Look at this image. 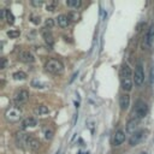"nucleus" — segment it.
I'll use <instances>...</instances> for the list:
<instances>
[{
    "mask_svg": "<svg viewBox=\"0 0 154 154\" xmlns=\"http://www.w3.org/2000/svg\"><path fill=\"white\" fill-rule=\"evenodd\" d=\"M148 113V106L144 101L142 100H138L135 105V108H134V116L136 119H142L147 116Z\"/></svg>",
    "mask_w": 154,
    "mask_h": 154,
    "instance_id": "obj_5",
    "label": "nucleus"
},
{
    "mask_svg": "<svg viewBox=\"0 0 154 154\" xmlns=\"http://www.w3.org/2000/svg\"><path fill=\"white\" fill-rule=\"evenodd\" d=\"M16 143L18 147L30 149V150H37L41 146V142L36 137L31 136L30 134H23V132H19L16 135Z\"/></svg>",
    "mask_w": 154,
    "mask_h": 154,
    "instance_id": "obj_1",
    "label": "nucleus"
},
{
    "mask_svg": "<svg viewBox=\"0 0 154 154\" xmlns=\"http://www.w3.org/2000/svg\"><path fill=\"white\" fill-rule=\"evenodd\" d=\"M138 120L140 119H136V118H132L126 124V131L130 132V134H135L137 131V126H138Z\"/></svg>",
    "mask_w": 154,
    "mask_h": 154,
    "instance_id": "obj_14",
    "label": "nucleus"
},
{
    "mask_svg": "<svg viewBox=\"0 0 154 154\" xmlns=\"http://www.w3.org/2000/svg\"><path fill=\"white\" fill-rule=\"evenodd\" d=\"M34 113L36 116H46L49 113V108L46 105L40 104V105H36V107L34 108Z\"/></svg>",
    "mask_w": 154,
    "mask_h": 154,
    "instance_id": "obj_15",
    "label": "nucleus"
},
{
    "mask_svg": "<svg viewBox=\"0 0 154 154\" xmlns=\"http://www.w3.org/2000/svg\"><path fill=\"white\" fill-rule=\"evenodd\" d=\"M45 25H46V28H48V29L53 28V27H54V19H53V18H47V19L45 21Z\"/></svg>",
    "mask_w": 154,
    "mask_h": 154,
    "instance_id": "obj_26",
    "label": "nucleus"
},
{
    "mask_svg": "<svg viewBox=\"0 0 154 154\" xmlns=\"http://www.w3.org/2000/svg\"><path fill=\"white\" fill-rule=\"evenodd\" d=\"M42 132H43L45 138L48 140V141H51V140L54 137V129H53L52 126H48V125L43 126V128H42Z\"/></svg>",
    "mask_w": 154,
    "mask_h": 154,
    "instance_id": "obj_18",
    "label": "nucleus"
},
{
    "mask_svg": "<svg viewBox=\"0 0 154 154\" xmlns=\"http://www.w3.org/2000/svg\"><path fill=\"white\" fill-rule=\"evenodd\" d=\"M29 96H30V94H29V92H28L27 89H19V90L15 94V98H13L15 104H16L17 106H21V105L25 104V102L29 100Z\"/></svg>",
    "mask_w": 154,
    "mask_h": 154,
    "instance_id": "obj_6",
    "label": "nucleus"
},
{
    "mask_svg": "<svg viewBox=\"0 0 154 154\" xmlns=\"http://www.w3.org/2000/svg\"><path fill=\"white\" fill-rule=\"evenodd\" d=\"M120 87L125 92V93H129L132 90V87H134V81L131 78H122L120 81Z\"/></svg>",
    "mask_w": 154,
    "mask_h": 154,
    "instance_id": "obj_13",
    "label": "nucleus"
},
{
    "mask_svg": "<svg viewBox=\"0 0 154 154\" xmlns=\"http://www.w3.org/2000/svg\"><path fill=\"white\" fill-rule=\"evenodd\" d=\"M55 5H57V1H54V3H52V4H48V5L46 6V10L49 11V12H53V11L55 10Z\"/></svg>",
    "mask_w": 154,
    "mask_h": 154,
    "instance_id": "obj_27",
    "label": "nucleus"
},
{
    "mask_svg": "<svg viewBox=\"0 0 154 154\" xmlns=\"http://www.w3.org/2000/svg\"><path fill=\"white\" fill-rule=\"evenodd\" d=\"M30 22L37 25V24H40V23H41V18H40V17H37V16H31V18H30Z\"/></svg>",
    "mask_w": 154,
    "mask_h": 154,
    "instance_id": "obj_28",
    "label": "nucleus"
},
{
    "mask_svg": "<svg viewBox=\"0 0 154 154\" xmlns=\"http://www.w3.org/2000/svg\"><path fill=\"white\" fill-rule=\"evenodd\" d=\"M12 77H13V80H16V81H23V80L27 78V73L23 72V71H17V72H15L12 75Z\"/></svg>",
    "mask_w": 154,
    "mask_h": 154,
    "instance_id": "obj_22",
    "label": "nucleus"
},
{
    "mask_svg": "<svg viewBox=\"0 0 154 154\" xmlns=\"http://www.w3.org/2000/svg\"><path fill=\"white\" fill-rule=\"evenodd\" d=\"M144 82V71H143V64L140 60L136 65L135 73H134V83L136 87H141Z\"/></svg>",
    "mask_w": 154,
    "mask_h": 154,
    "instance_id": "obj_4",
    "label": "nucleus"
},
{
    "mask_svg": "<svg viewBox=\"0 0 154 154\" xmlns=\"http://www.w3.org/2000/svg\"><path fill=\"white\" fill-rule=\"evenodd\" d=\"M42 35H43V39H45L46 43H47L49 47H52L53 43H54V40H53V36H52L51 31H48L47 28H45V30H42Z\"/></svg>",
    "mask_w": 154,
    "mask_h": 154,
    "instance_id": "obj_19",
    "label": "nucleus"
},
{
    "mask_svg": "<svg viewBox=\"0 0 154 154\" xmlns=\"http://www.w3.org/2000/svg\"><path fill=\"white\" fill-rule=\"evenodd\" d=\"M153 40H154V25L152 24L146 35H144V39H143V46H146V48H150L152 45H153Z\"/></svg>",
    "mask_w": 154,
    "mask_h": 154,
    "instance_id": "obj_8",
    "label": "nucleus"
},
{
    "mask_svg": "<svg viewBox=\"0 0 154 154\" xmlns=\"http://www.w3.org/2000/svg\"><path fill=\"white\" fill-rule=\"evenodd\" d=\"M120 77L122 78H131L132 77V71L128 64H124L120 69Z\"/></svg>",
    "mask_w": 154,
    "mask_h": 154,
    "instance_id": "obj_16",
    "label": "nucleus"
},
{
    "mask_svg": "<svg viewBox=\"0 0 154 154\" xmlns=\"http://www.w3.org/2000/svg\"><path fill=\"white\" fill-rule=\"evenodd\" d=\"M125 141V132L123 130H117L114 132V136H113V146L114 147H119L123 142Z\"/></svg>",
    "mask_w": 154,
    "mask_h": 154,
    "instance_id": "obj_9",
    "label": "nucleus"
},
{
    "mask_svg": "<svg viewBox=\"0 0 154 154\" xmlns=\"http://www.w3.org/2000/svg\"><path fill=\"white\" fill-rule=\"evenodd\" d=\"M57 22H58V25L60 28H67V25L70 24V19L67 17V15H59L57 17Z\"/></svg>",
    "mask_w": 154,
    "mask_h": 154,
    "instance_id": "obj_17",
    "label": "nucleus"
},
{
    "mask_svg": "<svg viewBox=\"0 0 154 154\" xmlns=\"http://www.w3.org/2000/svg\"><path fill=\"white\" fill-rule=\"evenodd\" d=\"M45 70L52 75H63L64 64L58 59H48L45 64Z\"/></svg>",
    "mask_w": 154,
    "mask_h": 154,
    "instance_id": "obj_2",
    "label": "nucleus"
},
{
    "mask_svg": "<svg viewBox=\"0 0 154 154\" xmlns=\"http://www.w3.org/2000/svg\"><path fill=\"white\" fill-rule=\"evenodd\" d=\"M119 106L122 111H126L130 106V95L128 93H124L119 98Z\"/></svg>",
    "mask_w": 154,
    "mask_h": 154,
    "instance_id": "obj_10",
    "label": "nucleus"
},
{
    "mask_svg": "<svg viewBox=\"0 0 154 154\" xmlns=\"http://www.w3.org/2000/svg\"><path fill=\"white\" fill-rule=\"evenodd\" d=\"M66 5L70 7H73V9H78L82 6V1L81 0H67Z\"/></svg>",
    "mask_w": 154,
    "mask_h": 154,
    "instance_id": "obj_21",
    "label": "nucleus"
},
{
    "mask_svg": "<svg viewBox=\"0 0 154 154\" xmlns=\"http://www.w3.org/2000/svg\"><path fill=\"white\" fill-rule=\"evenodd\" d=\"M19 35H21V31L17 29H11L7 31V36L10 39H17V37H19Z\"/></svg>",
    "mask_w": 154,
    "mask_h": 154,
    "instance_id": "obj_23",
    "label": "nucleus"
},
{
    "mask_svg": "<svg viewBox=\"0 0 154 154\" xmlns=\"http://www.w3.org/2000/svg\"><path fill=\"white\" fill-rule=\"evenodd\" d=\"M144 130H138V131H136L135 134H132L131 135V137H130V140H129V143H130V146H136L143 137H144Z\"/></svg>",
    "mask_w": 154,
    "mask_h": 154,
    "instance_id": "obj_11",
    "label": "nucleus"
},
{
    "mask_svg": "<svg viewBox=\"0 0 154 154\" xmlns=\"http://www.w3.org/2000/svg\"><path fill=\"white\" fill-rule=\"evenodd\" d=\"M7 59L6 58H3V63H1V70H5L7 67Z\"/></svg>",
    "mask_w": 154,
    "mask_h": 154,
    "instance_id": "obj_30",
    "label": "nucleus"
},
{
    "mask_svg": "<svg viewBox=\"0 0 154 154\" xmlns=\"http://www.w3.org/2000/svg\"><path fill=\"white\" fill-rule=\"evenodd\" d=\"M67 17H69V19H70L71 22H77V21H80L81 15L77 12V11H70V12L67 13Z\"/></svg>",
    "mask_w": 154,
    "mask_h": 154,
    "instance_id": "obj_20",
    "label": "nucleus"
},
{
    "mask_svg": "<svg viewBox=\"0 0 154 154\" xmlns=\"http://www.w3.org/2000/svg\"><path fill=\"white\" fill-rule=\"evenodd\" d=\"M30 4H31L33 6H35V7H40V6L43 4V1H41V0H40V1H36V0H31Z\"/></svg>",
    "mask_w": 154,
    "mask_h": 154,
    "instance_id": "obj_29",
    "label": "nucleus"
},
{
    "mask_svg": "<svg viewBox=\"0 0 154 154\" xmlns=\"http://www.w3.org/2000/svg\"><path fill=\"white\" fill-rule=\"evenodd\" d=\"M18 59L22 61V63H25V64H31L35 61V55L30 52V51H21L19 54H18Z\"/></svg>",
    "mask_w": 154,
    "mask_h": 154,
    "instance_id": "obj_7",
    "label": "nucleus"
},
{
    "mask_svg": "<svg viewBox=\"0 0 154 154\" xmlns=\"http://www.w3.org/2000/svg\"><path fill=\"white\" fill-rule=\"evenodd\" d=\"M37 125V120L34 117H28L25 119L22 120L21 123V128L22 129H28V128H35Z\"/></svg>",
    "mask_w": 154,
    "mask_h": 154,
    "instance_id": "obj_12",
    "label": "nucleus"
},
{
    "mask_svg": "<svg viewBox=\"0 0 154 154\" xmlns=\"http://www.w3.org/2000/svg\"><path fill=\"white\" fill-rule=\"evenodd\" d=\"M31 86H33L34 88H46V84L41 83V82L37 81V80H34V81L31 82Z\"/></svg>",
    "mask_w": 154,
    "mask_h": 154,
    "instance_id": "obj_25",
    "label": "nucleus"
},
{
    "mask_svg": "<svg viewBox=\"0 0 154 154\" xmlns=\"http://www.w3.org/2000/svg\"><path fill=\"white\" fill-rule=\"evenodd\" d=\"M5 19H6V22H7L9 24L12 25V24L15 23V16H13V13L7 10V11H6V18H5Z\"/></svg>",
    "mask_w": 154,
    "mask_h": 154,
    "instance_id": "obj_24",
    "label": "nucleus"
},
{
    "mask_svg": "<svg viewBox=\"0 0 154 154\" xmlns=\"http://www.w3.org/2000/svg\"><path fill=\"white\" fill-rule=\"evenodd\" d=\"M4 117L9 123H17L22 118V111L19 107H9L5 111Z\"/></svg>",
    "mask_w": 154,
    "mask_h": 154,
    "instance_id": "obj_3",
    "label": "nucleus"
},
{
    "mask_svg": "<svg viewBox=\"0 0 154 154\" xmlns=\"http://www.w3.org/2000/svg\"><path fill=\"white\" fill-rule=\"evenodd\" d=\"M80 154H82V153H80Z\"/></svg>",
    "mask_w": 154,
    "mask_h": 154,
    "instance_id": "obj_31",
    "label": "nucleus"
}]
</instances>
